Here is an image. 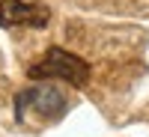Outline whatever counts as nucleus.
<instances>
[{"instance_id": "obj_3", "label": "nucleus", "mask_w": 149, "mask_h": 137, "mask_svg": "<svg viewBox=\"0 0 149 137\" xmlns=\"http://www.w3.org/2000/svg\"><path fill=\"white\" fill-rule=\"evenodd\" d=\"M51 9L33 0H0V27H45Z\"/></svg>"}, {"instance_id": "obj_1", "label": "nucleus", "mask_w": 149, "mask_h": 137, "mask_svg": "<svg viewBox=\"0 0 149 137\" xmlns=\"http://www.w3.org/2000/svg\"><path fill=\"white\" fill-rule=\"evenodd\" d=\"M27 78L33 81H66L72 86H86L90 81V63L84 57L72 54V51H63V48H48L42 60L27 69Z\"/></svg>"}, {"instance_id": "obj_2", "label": "nucleus", "mask_w": 149, "mask_h": 137, "mask_svg": "<svg viewBox=\"0 0 149 137\" xmlns=\"http://www.w3.org/2000/svg\"><path fill=\"white\" fill-rule=\"evenodd\" d=\"M30 110H36L45 119H57L66 110V98L54 86H27L15 95V119L24 122Z\"/></svg>"}]
</instances>
